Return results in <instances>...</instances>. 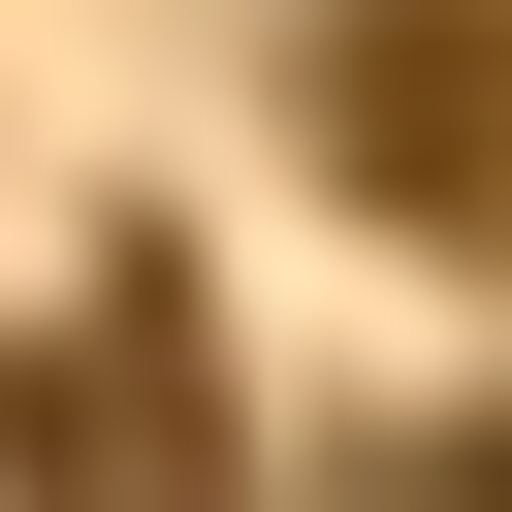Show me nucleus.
<instances>
[{"label":"nucleus","mask_w":512,"mask_h":512,"mask_svg":"<svg viewBox=\"0 0 512 512\" xmlns=\"http://www.w3.org/2000/svg\"><path fill=\"white\" fill-rule=\"evenodd\" d=\"M0 512H256V480H224V352H192L160 256H96V288L0 352Z\"/></svg>","instance_id":"f257e3e1"},{"label":"nucleus","mask_w":512,"mask_h":512,"mask_svg":"<svg viewBox=\"0 0 512 512\" xmlns=\"http://www.w3.org/2000/svg\"><path fill=\"white\" fill-rule=\"evenodd\" d=\"M320 160L384 192V224H448V256H512V0H320Z\"/></svg>","instance_id":"f03ea898"},{"label":"nucleus","mask_w":512,"mask_h":512,"mask_svg":"<svg viewBox=\"0 0 512 512\" xmlns=\"http://www.w3.org/2000/svg\"><path fill=\"white\" fill-rule=\"evenodd\" d=\"M448 512H512V448H480V480H448Z\"/></svg>","instance_id":"7ed1b4c3"}]
</instances>
